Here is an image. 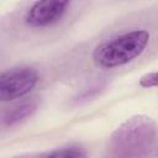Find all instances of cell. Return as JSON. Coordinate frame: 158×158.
I'll return each instance as SVG.
<instances>
[{
  "label": "cell",
  "instance_id": "6da1fadb",
  "mask_svg": "<svg viewBox=\"0 0 158 158\" xmlns=\"http://www.w3.org/2000/svg\"><path fill=\"white\" fill-rule=\"evenodd\" d=\"M110 154L115 157H148L157 148V125L147 115L123 121L110 136Z\"/></svg>",
  "mask_w": 158,
  "mask_h": 158
},
{
  "label": "cell",
  "instance_id": "7a4b0ae2",
  "mask_svg": "<svg viewBox=\"0 0 158 158\" xmlns=\"http://www.w3.org/2000/svg\"><path fill=\"white\" fill-rule=\"evenodd\" d=\"M149 37L144 28L120 33L99 43L91 53V59L96 67L104 69L125 65L143 53Z\"/></svg>",
  "mask_w": 158,
  "mask_h": 158
},
{
  "label": "cell",
  "instance_id": "3957f363",
  "mask_svg": "<svg viewBox=\"0 0 158 158\" xmlns=\"http://www.w3.org/2000/svg\"><path fill=\"white\" fill-rule=\"evenodd\" d=\"M38 73L28 65H20L0 73V101H11L27 95L37 84Z\"/></svg>",
  "mask_w": 158,
  "mask_h": 158
},
{
  "label": "cell",
  "instance_id": "277c9868",
  "mask_svg": "<svg viewBox=\"0 0 158 158\" xmlns=\"http://www.w3.org/2000/svg\"><path fill=\"white\" fill-rule=\"evenodd\" d=\"M70 1L72 0H37L26 11L23 21L33 28L51 26L65 15Z\"/></svg>",
  "mask_w": 158,
  "mask_h": 158
},
{
  "label": "cell",
  "instance_id": "5b68a950",
  "mask_svg": "<svg viewBox=\"0 0 158 158\" xmlns=\"http://www.w3.org/2000/svg\"><path fill=\"white\" fill-rule=\"evenodd\" d=\"M38 109V100L36 98L26 99L12 106L5 107L0 111V125L5 127L15 126L23 120L31 117Z\"/></svg>",
  "mask_w": 158,
  "mask_h": 158
},
{
  "label": "cell",
  "instance_id": "8992f818",
  "mask_svg": "<svg viewBox=\"0 0 158 158\" xmlns=\"http://www.w3.org/2000/svg\"><path fill=\"white\" fill-rule=\"evenodd\" d=\"M42 156L47 157H65V158H81L86 157V152L83 147L78 144H68L59 148H56L54 151H51L48 153H44Z\"/></svg>",
  "mask_w": 158,
  "mask_h": 158
},
{
  "label": "cell",
  "instance_id": "52a82bcc",
  "mask_svg": "<svg viewBox=\"0 0 158 158\" xmlns=\"http://www.w3.org/2000/svg\"><path fill=\"white\" fill-rule=\"evenodd\" d=\"M138 84L141 88H144V89L157 86V72L153 70V72H149V73H146L144 75H142L139 78Z\"/></svg>",
  "mask_w": 158,
  "mask_h": 158
},
{
  "label": "cell",
  "instance_id": "ba28073f",
  "mask_svg": "<svg viewBox=\"0 0 158 158\" xmlns=\"http://www.w3.org/2000/svg\"><path fill=\"white\" fill-rule=\"evenodd\" d=\"M101 89V85H96V86H93L90 88L89 90H85L83 91L81 94H79L77 98H75V102H81V101H85L88 99H91L93 96H95Z\"/></svg>",
  "mask_w": 158,
  "mask_h": 158
}]
</instances>
